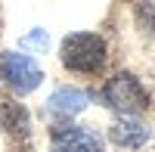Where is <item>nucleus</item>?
Wrapping results in <instances>:
<instances>
[{"label": "nucleus", "mask_w": 155, "mask_h": 152, "mask_svg": "<svg viewBox=\"0 0 155 152\" xmlns=\"http://www.w3.org/2000/svg\"><path fill=\"white\" fill-rule=\"evenodd\" d=\"M87 103H90V93H84L81 87H59V90L50 96L47 112L62 115V118H71V115H78V112H84Z\"/></svg>", "instance_id": "obj_6"}, {"label": "nucleus", "mask_w": 155, "mask_h": 152, "mask_svg": "<svg viewBox=\"0 0 155 152\" xmlns=\"http://www.w3.org/2000/svg\"><path fill=\"white\" fill-rule=\"evenodd\" d=\"M109 137H112V143H118L124 149H140V146L149 140V127L137 115H121L109 127Z\"/></svg>", "instance_id": "obj_5"}, {"label": "nucleus", "mask_w": 155, "mask_h": 152, "mask_svg": "<svg viewBox=\"0 0 155 152\" xmlns=\"http://www.w3.org/2000/svg\"><path fill=\"white\" fill-rule=\"evenodd\" d=\"M62 65L71 68V71H84V74H93L106 65V41L99 34H90V31H78L68 34L62 41Z\"/></svg>", "instance_id": "obj_1"}, {"label": "nucleus", "mask_w": 155, "mask_h": 152, "mask_svg": "<svg viewBox=\"0 0 155 152\" xmlns=\"http://www.w3.org/2000/svg\"><path fill=\"white\" fill-rule=\"evenodd\" d=\"M102 99H106V106H112L115 112H121V115H140V112L149 106V90L140 84V78L121 71V74H115L106 84Z\"/></svg>", "instance_id": "obj_2"}, {"label": "nucleus", "mask_w": 155, "mask_h": 152, "mask_svg": "<svg viewBox=\"0 0 155 152\" xmlns=\"http://www.w3.org/2000/svg\"><path fill=\"white\" fill-rule=\"evenodd\" d=\"M0 74H3V81L22 96L31 93L34 87L41 84V78H44L41 65H37L31 56H25V53H3V59H0Z\"/></svg>", "instance_id": "obj_3"}, {"label": "nucleus", "mask_w": 155, "mask_h": 152, "mask_svg": "<svg viewBox=\"0 0 155 152\" xmlns=\"http://www.w3.org/2000/svg\"><path fill=\"white\" fill-rule=\"evenodd\" d=\"M53 152H106V146H102V137L90 127L59 124L53 131Z\"/></svg>", "instance_id": "obj_4"}, {"label": "nucleus", "mask_w": 155, "mask_h": 152, "mask_svg": "<svg viewBox=\"0 0 155 152\" xmlns=\"http://www.w3.org/2000/svg\"><path fill=\"white\" fill-rule=\"evenodd\" d=\"M31 44H34V47H44V44H47V34H44V31H34L31 37H25V41H22V47H31Z\"/></svg>", "instance_id": "obj_7"}]
</instances>
